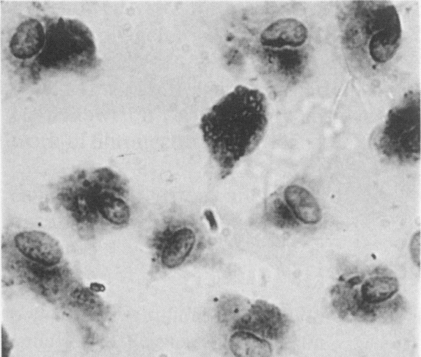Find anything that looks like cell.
Returning <instances> with one entry per match:
<instances>
[{
    "label": "cell",
    "instance_id": "obj_1",
    "mask_svg": "<svg viewBox=\"0 0 421 357\" xmlns=\"http://www.w3.org/2000/svg\"><path fill=\"white\" fill-rule=\"evenodd\" d=\"M268 114L265 95L239 85L202 116L199 128L220 179L231 176L239 162L259 145Z\"/></svg>",
    "mask_w": 421,
    "mask_h": 357
},
{
    "label": "cell",
    "instance_id": "obj_2",
    "mask_svg": "<svg viewBox=\"0 0 421 357\" xmlns=\"http://www.w3.org/2000/svg\"><path fill=\"white\" fill-rule=\"evenodd\" d=\"M128 196L123 178L103 167L66 177L60 182L56 199L79 228L88 232L103 225L126 226L131 217Z\"/></svg>",
    "mask_w": 421,
    "mask_h": 357
},
{
    "label": "cell",
    "instance_id": "obj_3",
    "mask_svg": "<svg viewBox=\"0 0 421 357\" xmlns=\"http://www.w3.org/2000/svg\"><path fill=\"white\" fill-rule=\"evenodd\" d=\"M330 299L339 319L365 324L392 321L407 307L398 279L385 268L339 276L330 290Z\"/></svg>",
    "mask_w": 421,
    "mask_h": 357
},
{
    "label": "cell",
    "instance_id": "obj_4",
    "mask_svg": "<svg viewBox=\"0 0 421 357\" xmlns=\"http://www.w3.org/2000/svg\"><path fill=\"white\" fill-rule=\"evenodd\" d=\"M148 247L153 269L168 272L201 261L210 241L199 220L176 207L168 210L157 222Z\"/></svg>",
    "mask_w": 421,
    "mask_h": 357
},
{
    "label": "cell",
    "instance_id": "obj_5",
    "mask_svg": "<svg viewBox=\"0 0 421 357\" xmlns=\"http://www.w3.org/2000/svg\"><path fill=\"white\" fill-rule=\"evenodd\" d=\"M345 28L347 38L355 36L371 60L390 61L399 47L401 26L395 6L388 1H356Z\"/></svg>",
    "mask_w": 421,
    "mask_h": 357
},
{
    "label": "cell",
    "instance_id": "obj_6",
    "mask_svg": "<svg viewBox=\"0 0 421 357\" xmlns=\"http://www.w3.org/2000/svg\"><path fill=\"white\" fill-rule=\"evenodd\" d=\"M374 146L383 159L411 165L420 157V93L410 91L388 113Z\"/></svg>",
    "mask_w": 421,
    "mask_h": 357
},
{
    "label": "cell",
    "instance_id": "obj_7",
    "mask_svg": "<svg viewBox=\"0 0 421 357\" xmlns=\"http://www.w3.org/2000/svg\"><path fill=\"white\" fill-rule=\"evenodd\" d=\"M231 327L233 331L250 332L273 343L288 335L291 321L275 305L257 300Z\"/></svg>",
    "mask_w": 421,
    "mask_h": 357
},
{
    "label": "cell",
    "instance_id": "obj_8",
    "mask_svg": "<svg viewBox=\"0 0 421 357\" xmlns=\"http://www.w3.org/2000/svg\"><path fill=\"white\" fill-rule=\"evenodd\" d=\"M8 245L23 258L47 266L59 265L63 258L59 242L41 231L17 232Z\"/></svg>",
    "mask_w": 421,
    "mask_h": 357
},
{
    "label": "cell",
    "instance_id": "obj_9",
    "mask_svg": "<svg viewBox=\"0 0 421 357\" xmlns=\"http://www.w3.org/2000/svg\"><path fill=\"white\" fill-rule=\"evenodd\" d=\"M307 38L308 31L305 24L294 18H282L263 30L260 36V47L299 48Z\"/></svg>",
    "mask_w": 421,
    "mask_h": 357
},
{
    "label": "cell",
    "instance_id": "obj_10",
    "mask_svg": "<svg viewBox=\"0 0 421 357\" xmlns=\"http://www.w3.org/2000/svg\"><path fill=\"white\" fill-rule=\"evenodd\" d=\"M277 191L300 222L312 225L321 221V208L307 188L298 184H290Z\"/></svg>",
    "mask_w": 421,
    "mask_h": 357
},
{
    "label": "cell",
    "instance_id": "obj_11",
    "mask_svg": "<svg viewBox=\"0 0 421 357\" xmlns=\"http://www.w3.org/2000/svg\"><path fill=\"white\" fill-rule=\"evenodd\" d=\"M45 40V33L42 24L36 19L29 18L17 26L9 47L15 57L26 59L43 48Z\"/></svg>",
    "mask_w": 421,
    "mask_h": 357
},
{
    "label": "cell",
    "instance_id": "obj_12",
    "mask_svg": "<svg viewBox=\"0 0 421 357\" xmlns=\"http://www.w3.org/2000/svg\"><path fill=\"white\" fill-rule=\"evenodd\" d=\"M235 357H272L273 343L252 333L234 331L229 341Z\"/></svg>",
    "mask_w": 421,
    "mask_h": 357
},
{
    "label": "cell",
    "instance_id": "obj_13",
    "mask_svg": "<svg viewBox=\"0 0 421 357\" xmlns=\"http://www.w3.org/2000/svg\"><path fill=\"white\" fill-rule=\"evenodd\" d=\"M262 215L267 223L279 229H296L300 226V222L296 218L277 190L265 199Z\"/></svg>",
    "mask_w": 421,
    "mask_h": 357
},
{
    "label": "cell",
    "instance_id": "obj_14",
    "mask_svg": "<svg viewBox=\"0 0 421 357\" xmlns=\"http://www.w3.org/2000/svg\"><path fill=\"white\" fill-rule=\"evenodd\" d=\"M250 306V301L236 294L222 296L217 305V318L221 323L233 324L242 316Z\"/></svg>",
    "mask_w": 421,
    "mask_h": 357
},
{
    "label": "cell",
    "instance_id": "obj_15",
    "mask_svg": "<svg viewBox=\"0 0 421 357\" xmlns=\"http://www.w3.org/2000/svg\"><path fill=\"white\" fill-rule=\"evenodd\" d=\"M411 257L416 265L420 264V232L418 231L413 236L410 244Z\"/></svg>",
    "mask_w": 421,
    "mask_h": 357
}]
</instances>
